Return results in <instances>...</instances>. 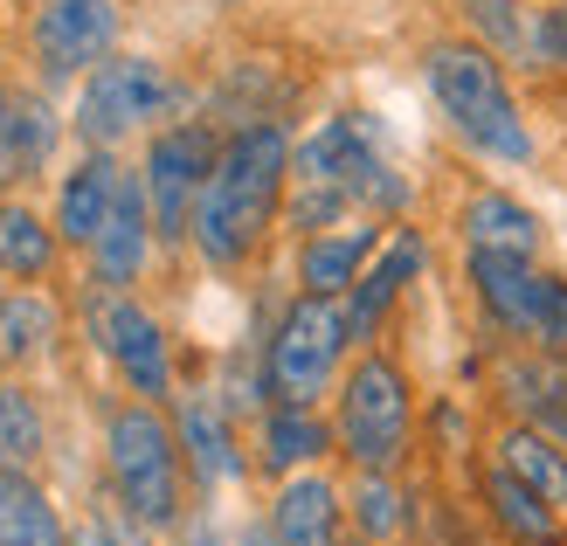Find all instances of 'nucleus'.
I'll return each mask as SVG.
<instances>
[{"label": "nucleus", "instance_id": "f257e3e1", "mask_svg": "<svg viewBox=\"0 0 567 546\" xmlns=\"http://www.w3.org/2000/svg\"><path fill=\"white\" fill-rule=\"evenodd\" d=\"M291 146L298 138L284 119H249V125L221 132L215 174L202 187L194 236H187V249L202 256V270L243 277L270 249V236L284 228V194H291Z\"/></svg>", "mask_w": 567, "mask_h": 546}, {"label": "nucleus", "instance_id": "f03ea898", "mask_svg": "<svg viewBox=\"0 0 567 546\" xmlns=\"http://www.w3.org/2000/svg\"><path fill=\"white\" fill-rule=\"evenodd\" d=\"M422 83H430V104L443 111V125L464 153H477L485 166L540 159V138H533V119L498 63V49H485L477 35H443L422 49Z\"/></svg>", "mask_w": 567, "mask_h": 546}, {"label": "nucleus", "instance_id": "7ed1b4c3", "mask_svg": "<svg viewBox=\"0 0 567 546\" xmlns=\"http://www.w3.org/2000/svg\"><path fill=\"white\" fill-rule=\"evenodd\" d=\"M97 471H104V498L132 512L138 526H153L159 539L194 512V477L166 401H138V394L111 401L97 415Z\"/></svg>", "mask_w": 567, "mask_h": 546}, {"label": "nucleus", "instance_id": "20e7f679", "mask_svg": "<svg viewBox=\"0 0 567 546\" xmlns=\"http://www.w3.org/2000/svg\"><path fill=\"white\" fill-rule=\"evenodd\" d=\"M332 436L347 471H409L422 450V394L402 353L360 347L332 388Z\"/></svg>", "mask_w": 567, "mask_h": 546}, {"label": "nucleus", "instance_id": "39448f33", "mask_svg": "<svg viewBox=\"0 0 567 546\" xmlns=\"http://www.w3.org/2000/svg\"><path fill=\"white\" fill-rule=\"evenodd\" d=\"M187 111V83L159 63V55H104V63L76 83V104H70V132L76 146H104V153H125L132 138H153L159 125H174Z\"/></svg>", "mask_w": 567, "mask_h": 546}, {"label": "nucleus", "instance_id": "423d86ee", "mask_svg": "<svg viewBox=\"0 0 567 546\" xmlns=\"http://www.w3.org/2000/svg\"><path fill=\"white\" fill-rule=\"evenodd\" d=\"M291 181H326L374 222H409V200H415V187L394 174L381 125L367 111H332V119L311 125L291 146Z\"/></svg>", "mask_w": 567, "mask_h": 546}, {"label": "nucleus", "instance_id": "0eeeda50", "mask_svg": "<svg viewBox=\"0 0 567 546\" xmlns=\"http://www.w3.org/2000/svg\"><path fill=\"white\" fill-rule=\"evenodd\" d=\"M353 353H360V347H353L347 305H339V298L291 291V298L270 311V326H264L270 401H305V409H326Z\"/></svg>", "mask_w": 567, "mask_h": 546}, {"label": "nucleus", "instance_id": "6e6552de", "mask_svg": "<svg viewBox=\"0 0 567 546\" xmlns=\"http://www.w3.org/2000/svg\"><path fill=\"white\" fill-rule=\"evenodd\" d=\"M83 339L97 347V360L111 367V381L138 401H174L181 394V347L166 319L138 298V291H104V284L83 277Z\"/></svg>", "mask_w": 567, "mask_h": 546}, {"label": "nucleus", "instance_id": "1a4fd4ad", "mask_svg": "<svg viewBox=\"0 0 567 546\" xmlns=\"http://www.w3.org/2000/svg\"><path fill=\"white\" fill-rule=\"evenodd\" d=\"M215 153H221V132L208 119H174L159 125L146 146H138V181H146V208L159 228V249L181 256L194 236V208H202V187L215 174Z\"/></svg>", "mask_w": 567, "mask_h": 546}, {"label": "nucleus", "instance_id": "9d476101", "mask_svg": "<svg viewBox=\"0 0 567 546\" xmlns=\"http://www.w3.org/2000/svg\"><path fill=\"white\" fill-rule=\"evenodd\" d=\"M166 415H174V436H181V456H187L194 498H221V492H236V484L257 477L236 409L208 381H181V394L166 401Z\"/></svg>", "mask_w": 567, "mask_h": 546}, {"label": "nucleus", "instance_id": "9b49d317", "mask_svg": "<svg viewBox=\"0 0 567 546\" xmlns=\"http://www.w3.org/2000/svg\"><path fill=\"white\" fill-rule=\"evenodd\" d=\"M118 0H42L35 21H28V55H35V76L49 83H83L104 55H118Z\"/></svg>", "mask_w": 567, "mask_h": 546}, {"label": "nucleus", "instance_id": "f8f14e48", "mask_svg": "<svg viewBox=\"0 0 567 546\" xmlns=\"http://www.w3.org/2000/svg\"><path fill=\"white\" fill-rule=\"evenodd\" d=\"M430 270V228L415 222H388V243L374 249V264L360 270V284L339 305H347V326H353V347H381V332L394 326V311L409 305V291Z\"/></svg>", "mask_w": 567, "mask_h": 546}, {"label": "nucleus", "instance_id": "ddd939ff", "mask_svg": "<svg viewBox=\"0 0 567 546\" xmlns=\"http://www.w3.org/2000/svg\"><path fill=\"white\" fill-rule=\"evenodd\" d=\"M159 256V228H153V208H146V181H138V166H125L118 181V200H111V215L97 228V243L83 249V264H91V284L104 291H138Z\"/></svg>", "mask_w": 567, "mask_h": 546}, {"label": "nucleus", "instance_id": "4468645a", "mask_svg": "<svg viewBox=\"0 0 567 546\" xmlns=\"http://www.w3.org/2000/svg\"><path fill=\"white\" fill-rule=\"evenodd\" d=\"M264 526L284 546H360L353 519H347V477L319 471H298V477H277L270 498H264Z\"/></svg>", "mask_w": 567, "mask_h": 546}, {"label": "nucleus", "instance_id": "2eb2a0df", "mask_svg": "<svg viewBox=\"0 0 567 546\" xmlns=\"http://www.w3.org/2000/svg\"><path fill=\"white\" fill-rule=\"evenodd\" d=\"M464 484H471V505L485 519L492 546H567V512L554 498H540L533 484H519L513 471H498L492 456Z\"/></svg>", "mask_w": 567, "mask_h": 546}, {"label": "nucleus", "instance_id": "dca6fc26", "mask_svg": "<svg viewBox=\"0 0 567 546\" xmlns=\"http://www.w3.org/2000/svg\"><path fill=\"white\" fill-rule=\"evenodd\" d=\"M540 256H505V249H464V291L505 347H526L533 298H540Z\"/></svg>", "mask_w": 567, "mask_h": 546}, {"label": "nucleus", "instance_id": "f3484780", "mask_svg": "<svg viewBox=\"0 0 567 546\" xmlns=\"http://www.w3.org/2000/svg\"><path fill=\"white\" fill-rule=\"evenodd\" d=\"M339 456L332 436V409H305V401H270V409L249 422V464H257L264 484L277 477H298V471H319Z\"/></svg>", "mask_w": 567, "mask_h": 546}, {"label": "nucleus", "instance_id": "a211bd4d", "mask_svg": "<svg viewBox=\"0 0 567 546\" xmlns=\"http://www.w3.org/2000/svg\"><path fill=\"white\" fill-rule=\"evenodd\" d=\"M70 119L55 111L42 91H0V194H28L49 166H55V146H63Z\"/></svg>", "mask_w": 567, "mask_h": 546}, {"label": "nucleus", "instance_id": "6ab92c4d", "mask_svg": "<svg viewBox=\"0 0 567 546\" xmlns=\"http://www.w3.org/2000/svg\"><path fill=\"white\" fill-rule=\"evenodd\" d=\"M388 243V222L374 215H353L347 228H319V236H298L291 243V291L311 298H347L360 270L374 264V249Z\"/></svg>", "mask_w": 567, "mask_h": 546}, {"label": "nucleus", "instance_id": "aec40b11", "mask_svg": "<svg viewBox=\"0 0 567 546\" xmlns=\"http://www.w3.org/2000/svg\"><path fill=\"white\" fill-rule=\"evenodd\" d=\"M118 181H125V159L104 153V146H76V159L55 174V194H49V222L55 236H63V249H91L97 228L111 215V200H118Z\"/></svg>", "mask_w": 567, "mask_h": 546}, {"label": "nucleus", "instance_id": "412c9836", "mask_svg": "<svg viewBox=\"0 0 567 546\" xmlns=\"http://www.w3.org/2000/svg\"><path fill=\"white\" fill-rule=\"evenodd\" d=\"M492 394L513 422H540L547 436L567 443V360L560 353H533V347H505L492 360Z\"/></svg>", "mask_w": 567, "mask_h": 546}, {"label": "nucleus", "instance_id": "4be33fe9", "mask_svg": "<svg viewBox=\"0 0 567 546\" xmlns=\"http://www.w3.org/2000/svg\"><path fill=\"white\" fill-rule=\"evenodd\" d=\"M422 484L409 471H347V519L360 546H409Z\"/></svg>", "mask_w": 567, "mask_h": 546}, {"label": "nucleus", "instance_id": "5701e85b", "mask_svg": "<svg viewBox=\"0 0 567 546\" xmlns=\"http://www.w3.org/2000/svg\"><path fill=\"white\" fill-rule=\"evenodd\" d=\"M63 347V298L49 284H14L0 298V373H35Z\"/></svg>", "mask_w": 567, "mask_h": 546}, {"label": "nucleus", "instance_id": "b1692460", "mask_svg": "<svg viewBox=\"0 0 567 546\" xmlns=\"http://www.w3.org/2000/svg\"><path fill=\"white\" fill-rule=\"evenodd\" d=\"M457 243L464 249H505V256H540L547 222H540V208H526L505 187H471L457 200Z\"/></svg>", "mask_w": 567, "mask_h": 546}, {"label": "nucleus", "instance_id": "393cba45", "mask_svg": "<svg viewBox=\"0 0 567 546\" xmlns=\"http://www.w3.org/2000/svg\"><path fill=\"white\" fill-rule=\"evenodd\" d=\"M0 546H70V512L42 471L0 464Z\"/></svg>", "mask_w": 567, "mask_h": 546}, {"label": "nucleus", "instance_id": "a878e982", "mask_svg": "<svg viewBox=\"0 0 567 546\" xmlns=\"http://www.w3.org/2000/svg\"><path fill=\"white\" fill-rule=\"evenodd\" d=\"M63 236H55L49 208H35L28 194H0V277L8 284H49L63 270Z\"/></svg>", "mask_w": 567, "mask_h": 546}, {"label": "nucleus", "instance_id": "bb28decb", "mask_svg": "<svg viewBox=\"0 0 567 546\" xmlns=\"http://www.w3.org/2000/svg\"><path fill=\"white\" fill-rule=\"evenodd\" d=\"M485 456H492L498 471H513L519 484H533L540 498H554V505L567 512V443L547 436L540 422H513V415H505V422L492 429Z\"/></svg>", "mask_w": 567, "mask_h": 546}, {"label": "nucleus", "instance_id": "cd10ccee", "mask_svg": "<svg viewBox=\"0 0 567 546\" xmlns=\"http://www.w3.org/2000/svg\"><path fill=\"white\" fill-rule=\"evenodd\" d=\"M49 401L35 394V381L21 373H0V464L42 471L49 464Z\"/></svg>", "mask_w": 567, "mask_h": 546}, {"label": "nucleus", "instance_id": "c85d7f7f", "mask_svg": "<svg viewBox=\"0 0 567 546\" xmlns=\"http://www.w3.org/2000/svg\"><path fill=\"white\" fill-rule=\"evenodd\" d=\"M422 450L436 456L443 471H477L485 456H477V409L464 394H430L422 401Z\"/></svg>", "mask_w": 567, "mask_h": 546}, {"label": "nucleus", "instance_id": "c756f323", "mask_svg": "<svg viewBox=\"0 0 567 546\" xmlns=\"http://www.w3.org/2000/svg\"><path fill=\"white\" fill-rule=\"evenodd\" d=\"M70 546H166V539L153 526H138L132 512H118V505L97 492V505L70 519Z\"/></svg>", "mask_w": 567, "mask_h": 546}, {"label": "nucleus", "instance_id": "7c9ffc66", "mask_svg": "<svg viewBox=\"0 0 567 546\" xmlns=\"http://www.w3.org/2000/svg\"><path fill=\"white\" fill-rule=\"evenodd\" d=\"M533 353H560L567 360V270H540V298H533Z\"/></svg>", "mask_w": 567, "mask_h": 546}, {"label": "nucleus", "instance_id": "2f4dec72", "mask_svg": "<svg viewBox=\"0 0 567 546\" xmlns=\"http://www.w3.org/2000/svg\"><path fill=\"white\" fill-rule=\"evenodd\" d=\"M526 63L567 76V0H554V8L533 14V55H526Z\"/></svg>", "mask_w": 567, "mask_h": 546}, {"label": "nucleus", "instance_id": "473e14b6", "mask_svg": "<svg viewBox=\"0 0 567 546\" xmlns=\"http://www.w3.org/2000/svg\"><path fill=\"white\" fill-rule=\"evenodd\" d=\"M229 539H236V526L215 512V498H194V512L166 533V546H229Z\"/></svg>", "mask_w": 567, "mask_h": 546}, {"label": "nucleus", "instance_id": "72a5a7b5", "mask_svg": "<svg viewBox=\"0 0 567 546\" xmlns=\"http://www.w3.org/2000/svg\"><path fill=\"white\" fill-rule=\"evenodd\" d=\"M229 546H284V539L264 526V512H249V519H236V539Z\"/></svg>", "mask_w": 567, "mask_h": 546}, {"label": "nucleus", "instance_id": "f704fd0d", "mask_svg": "<svg viewBox=\"0 0 567 546\" xmlns=\"http://www.w3.org/2000/svg\"><path fill=\"white\" fill-rule=\"evenodd\" d=\"M8 291H14V284H8V277H0V298H8Z\"/></svg>", "mask_w": 567, "mask_h": 546}, {"label": "nucleus", "instance_id": "c9c22d12", "mask_svg": "<svg viewBox=\"0 0 567 546\" xmlns=\"http://www.w3.org/2000/svg\"><path fill=\"white\" fill-rule=\"evenodd\" d=\"M0 91H8V83H0Z\"/></svg>", "mask_w": 567, "mask_h": 546}, {"label": "nucleus", "instance_id": "e433bc0d", "mask_svg": "<svg viewBox=\"0 0 567 546\" xmlns=\"http://www.w3.org/2000/svg\"><path fill=\"white\" fill-rule=\"evenodd\" d=\"M471 8H477V0H471Z\"/></svg>", "mask_w": 567, "mask_h": 546}]
</instances>
